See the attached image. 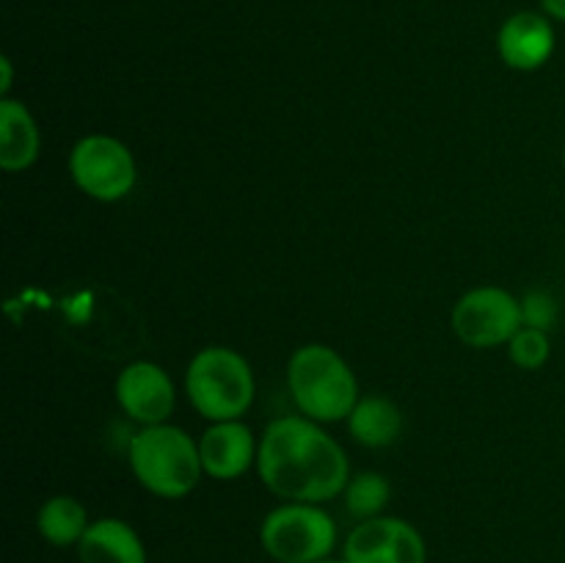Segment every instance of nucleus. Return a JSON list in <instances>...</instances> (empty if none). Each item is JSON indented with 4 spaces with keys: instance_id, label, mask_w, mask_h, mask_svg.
<instances>
[{
    "instance_id": "17",
    "label": "nucleus",
    "mask_w": 565,
    "mask_h": 563,
    "mask_svg": "<svg viewBox=\"0 0 565 563\" xmlns=\"http://www.w3.org/2000/svg\"><path fill=\"white\" fill-rule=\"evenodd\" d=\"M508 353H511L513 364L522 370H539L544 368L546 359L552 353L550 334L544 329H533V326H522L516 334L508 342Z\"/></svg>"
},
{
    "instance_id": "10",
    "label": "nucleus",
    "mask_w": 565,
    "mask_h": 563,
    "mask_svg": "<svg viewBox=\"0 0 565 563\" xmlns=\"http://www.w3.org/2000/svg\"><path fill=\"white\" fill-rule=\"evenodd\" d=\"M500 59L516 72L541 70L555 53V28L539 11H519L508 17L497 36Z\"/></svg>"
},
{
    "instance_id": "7",
    "label": "nucleus",
    "mask_w": 565,
    "mask_h": 563,
    "mask_svg": "<svg viewBox=\"0 0 565 563\" xmlns=\"http://www.w3.org/2000/svg\"><path fill=\"white\" fill-rule=\"evenodd\" d=\"M522 326V301L502 287H475L452 309V331L469 348L505 346Z\"/></svg>"
},
{
    "instance_id": "20",
    "label": "nucleus",
    "mask_w": 565,
    "mask_h": 563,
    "mask_svg": "<svg viewBox=\"0 0 565 563\" xmlns=\"http://www.w3.org/2000/svg\"><path fill=\"white\" fill-rule=\"evenodd\" d=\"M544 3V11L550 17H555V20L565 22V0H541Z\"/></svg>"
},
{
    "instance_id": "14",
    "label": "nucleus",
    "mask_w": 565,
    "mask_h": 563,
    "mask_svg": "<svg viewBox=\"0 0 565 563\" xmlns=\"http://www.w3.org/2000/svg\"><path fill=\"white\" fill-rule=\"evenodd\" d=\"M401 428L403 417L397 406L379 395L359 397L351 417H348V431L364 447H390L401 436Z\"/></svg>"
},
{
    "instance_id": "8",
    "label": "nucleus",
    "mask_w": 565,
    "mask_h": 563,
    "mask_svg": "<svg viewBox=\"0 0 565 563\" xmlns=\"http://www.w3.org/2000/svg\"><path fill=\"white\" fill-rule=\"evenodd\" d=\"M348 563H425V541L417 528L395 517L364 519L348 535Z\"/></svg>"
},
{
    "instance_id": "11",
    "label": "nucleus",
    "mask_w": 565,
    "mask_h": 563,
    "mask_svg": "<svg viewBox=\"0 0 565 563\" xmlns=\"http://www.w3.org/2000/svg\"><path fill=\"white\" fill-rule=\"evenodd\" d=\"M259 445L254 442L252 428L243 419H224L213 423L199 439L204 475L215 480H235L257 464Z\"/></svg>"
},
{
    "instance_id": "2",
    "label": "nucleus",
    "mask_w": 565,
    "mask_h": 563,
    "mask_svg": "<svg viewBox=\"0 0 565 563\" xmlns=\"http://www.w3.org/2000/svg\"><path fill=\"white\" fill-rule=\"evenodd\" d=\"M287 386L303 417L315 423H340L359 403V384L345 359L329 346L298 348L287 364Z\"/></svg>"
},
{
    "instance_id": "16",
    "label": "nucleus",
    "mask_w": 565,
    "mask_h": 563,
    "mask_svg": "<svg viewBox=\"0 0 565 563\" xmlns=\"http://www.w3.org/2000/svg\"><path fill=\"white\" fill-rule=\"evenodd\" d=\"M390 480L379 472H362L348 480L345 486V508L356 519H375L390 502Z\"/></svg>"
},
{
    "instance_id": "9",
    "label": "nucleus",
    "mask_w": 565,
    "mask_h": 563,
    "mask_svg": "<svg viewBox=\"0 0 565 563\" xmlns=\"http://www.w3.org/2000/svg\"><path fill=\"white\" fill-rule=\"evenodd\" d=\"M116 401L136 423L160 425L174 412L177 392L160 364L132 362L116 379Z\"/></svg>"
},
{
    "instance_id": "5",
    "label": "nucleus",
    "mask_w": 565,
    "mask_h": 563,
    "mask_svg": "<svg viewBox=\"0 0 565 563\" xmlns=\"http://www.w3.org/2000/svg\"><path fill=\"white\" fill-rule=\"evenodd\" d=\"M259 541L276 563H318L334 550L337 524L315 502H287L265 517Z\"/></svg>"
},
{
    "instance_id": "6",
    "label": "nucleus",
    "mask_w": 565,
    "mask_h": 563,
    "mask_svg": "<svg viewBox=\"0 0 565 563\" xmlns=\"http://www.w3.org/2000/svg\"><path fill=\"white\" fill-rule=\"evenodd\" d=\"M70 174L86 196L119 202L138 180L136 158L114 136H86L72 147Z\"/></svg>"
},
{
    "instance_id": "19",
    "label": "nucleus",
    "mask_w": 565,
    "mask_h": 563,
    "mask_svg": "<svg viewBox=\"0 0 565 563\" xmlns=\"http://www.w3.org/2000/svg\"><path fill=\"white\" fill-rule=\"evenodd\" d=\"M9 88H11V61L0 59V97H9Z\"/></svg>"
},
{
    "instance_id": "3",
    "label": "nucleus",
    "mask_w": 565,
    "mask_h": 563,
    "mask_svg": "<svg viewBox=\"0 0 565 563\" xmlns=\"http://www.w3.org/2000/svg\"><path fill=\"white\" fill-rule=\"evenodd\" d=\"M130 467L143 489L166 500L191 495L204 475L199 442L169 423L143 425L132 436Z\"/></svg>"
},
{
    "instance_id": "18",
    "label": "nucleus",
    "mask_w": 565,
    "mask_h": 563,
    "mask_svg": "<svg viewBox=\"0 0 565 563\" xmlns=\"http://www.w3.org/2000/svg\"><path fill=\"white\" fill-rule=\"evenodd\" d=\"M522 315H524V326H533V329L546 331L552 323H555L557 304L541 290L527 293V298L522 301Z\"/></svg>"
},
{
    "instance_id": "4",
    "label": "nucleus",
    "mask_w": 565,
    "mask_h": 563,
    "mask_svg": "<svg viewBox=\"0 0 565 563\" xmlns=\"http://www.w3.org/2000/svg\"><path fill=\"white\" fill-rule=\"evenodd\" d=\"M185 392L210 423L241 419L254 401V373L237 351L210 346L188 364Z\"/></svg>"
},
{
    "instance_id": "12",
    "label": "nucleus",
    "mask_w": 565,
    "mask_h": 563,
    "mask_svg": "<svg viewBox=\"0 0 565 563\" xmlns=\"http://www.w3.org/2000/svg\"><path fill=\"white\" fill-rule=\"evenodd\" d=\"M81 563H147V550L136 530L121 519H97L77 544Z\"/></svg>"
},
{
    "instance_id": "13",
    "label": "nucleus",
    "mask_w": 565,
    "mask_h": 563,
    "mask_svg": "<svg viewBox=\"0 0 565 563\" xmlns=\"http://www.w3.org/2000/svg\"><path fill=\"white\" fill-rule=\"evenodd\" d=\"M39 127L31 110L17 99H0V166L6 171H25L39 158Z\"/></svg>"
},
{
    "instance_id": "21",
    "label": "nucleus",
    "mask_w": 565,
    "mask_h": 563,
    "mask_svg": "<svg viewBox=\"0 0 565 563\" xmlns=\"http://www.w3.org/2000/svg\"><path fill=\"white\" fill-rule=\"evenodd\" d=\"M318 563H348L345 557H323V561H318Z\"/></svg>"
},
{
    "instance_id": "15",
    "label": "nucleus",
    "mask_w": 565,
    "mask_h": 563,
    "mask_svg": "<svg viewBox=\"0 0 565 563\" xmlns=\"http://www.w3.org/2000/svg\"><path fill=\"white\" fill-rule=\"evenodd\" d=\"M88 513L75 497H50L42 508H39L36 528L44 541L53 546H72L81 544V539L88 530Z\"/></svg>"
},
{
    "instance_id": "22",
    "label": "nucleus",
    "mask_w": 565,
    "mask_h": 563,
    "mask_svg": "<svg viewBox=\"0 0 565 563\" xmlns=\"http://www.w3.org/2000/svg\"><path fill=\"white\" fill-rule=\"evenodd\" d=\"M563 169H565V149H563Z\"/></svg>"
},
{
    "instance_id": "1",
    "label": "nucleus",
    "mask_w": 565,
    "mask_h": 563,
    "mask_svg": "<svg viewBox=\"0 0 565 563\" xmlns=\"http://www.w3.org/2000/svg\"><path fill=\"white\" fill-rule=\"evenodd\" d=\"M263 484L290 502H326L351 480L348 456L309 417H279L265 428L257 450Z\"/></svg>"
}]
</instances>
